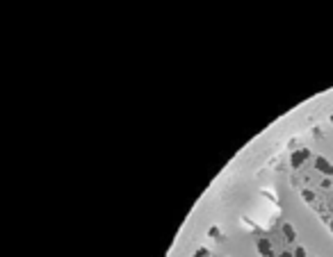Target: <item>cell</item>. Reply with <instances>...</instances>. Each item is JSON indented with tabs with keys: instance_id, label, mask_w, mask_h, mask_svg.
Here are the masks:
<instances>
[{
	"instance_id": "obj_1",
	"label": "cell",
	"mask_w": 333,
	"mask_h": 257,
	"mask_svg": "<svg viewBox=\"0 0 333 257\" xmlns=\"http://www.w3.org/2000/svg\"><path fill=\"white\" fill-rule=\"evenodd\" d=\"M292 182L313 212L333 232V164L311 151L292 155Z\"/></svg>"
},
{
	"instance_id": "obj_2",
	"label": "cell",
	"mask_w": 333,
	"mask_h": 257,
	"mask_svg": "<svg viewBox=\"0 0 333 257\" xmlns=\"http://www.w3.org/2000/svg\"><path fill=\"white\" fill-rule=\"evenodd\" d=\"M256 250L260 257H313L306 246L299 243L295 227L283 221L258 230Z\"/></svg>"
},
{
	"instance_id": "obj_3",
	"label": "cell",
	"mask_w": 333,
	"mask_h": 257,
	"mask_svg": "<svg viewBox=\"0 0 333 257\" xmlns=\"http://www.w3.org/2000/svg\"><path fill=\"white\" fill-rule=\"evenodd\" d=\"M192 257H228V255H217V253H215V250H210V248H199Z\"/></svg>"
}]
</instances>
